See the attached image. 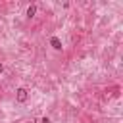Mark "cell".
<instances>
[{
  "mask_svg": "<svg viewBox=\"0 0 123 123\" xmlns=\"http://www.w3.org/2000/svg\"><path fill=\"white\" fill-rule=\"evenodd\" d=\"M50 44H52V48H54V50H58V52L63 48V46H62V40H60L58 37H50Z\"/></svg>",
  "mask_w": 123,
  "mask_h": 123,
  "instance_id": "7a4b0ae2",
  "label": "cell"
},
{
  "mask_svg": "<svg viewBox=\"0 0 123 123\" xmlns=\"http://www.w3.org/2000/svg\"><path fill=\"white\" fill-rule=\"evenodd\" d=\"M2 71H4V65H2V63H0V73H2Z\"/></svg>",
  "mask_w": 123,
  "mask_h": 123,
  "instance_id": "5b68a950",
  "label": "cell"
},
{
  "mask_svg": "<svg viewBox=\"0 0 123 123\" xmlns=\"http://www.w3.org/2000/svg\"><path fill=\"white\" fill-rule=\"evenodd\" d=\"M42 123H52V121H50L48 117H42Z\"/></svg>",
  "mask_w": 123,
  "mask_h": 123,
  "instance_id": "277c9868",
  "label": "cell"
},
{
  "mask_svg": "<svg viewBox=\"0 0 123 123\" xmlns=\"http://www.w3.org/2000/svg\"><path fill=\"white\" fill-rule=\"evenodd\" d=\"M35 13H37V6L33 4V6H29V8H27V12H25V15H27V17H33Z\"/></svg>",
  "mask_w": 123,
  "mask_h": 123,
  "instance_id": "3957f363",
  "label": "cell"
},
{
  "mask_svg": "<svg viewBox=\"0 0 123 123\" xmlns=\"http://www.w3.org/2000/svg\"><path fill=\"white\" fill-rule=\"evenodd\" d=\"M27 96H29V94H27V88H23V86H21V88H17V96H15V98H17V102H21V104H23V102L27 100Z\"/></svg>",
  "mask_w": 123,
  "mask_h": 123,
  "instance_id": "6da1fadb",
  "label": "cell"
}]
</instances>
